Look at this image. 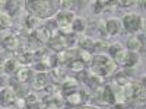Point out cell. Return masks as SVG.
Returning a JSON list of instances; mask_svg holds the SVG:
<instances>
[{
    "instance_id": "obj_8",
    "label": "cell",
    "mask_w": 146,
    "mask_h": 109,
    "mask_svg": "<svg viewBox=\"0 0 146 109\" xmlns=\"http://www.w3.org/2000/svg\"><path fill=\"white\" fill-rule=\"evenodd\" d=\"M47 44H48V47H50V50L56 51V53L64 51V48L67 47L64 36H62V35H60V36H54V38H50V41H48Z\"/></svg>"
},
{
    "instance_id": "obj_22",
    "label": "cell",
    "mask_w": 146,
    "mask_h": 109,
    "mask_svg": "<svg viewBox=\"0 0 146 109\" xmlns=\"http://www.w3.org/2000/svg\"><path fill=\"white\" fill-rule=\"evenodd\" d=\"M10 16L7 13H0V32L6 31L10 26Z\"/></svg>"
},
{
    "instance_id": "obj_19",
    "label": "cell",
    "mask_w": 146,
    "mask_h": 109,
    "mask_svg": "<svg viewBox=\"0 0 146 109\" xmlns=\"http://www.w3.org/2000/svg\"><path fill=\"white\" fill-rule=\"evenodd\" d=\"M94 44H95V41L92 39V38H89V36H83V38H80L79 41H78V45H79V48H82L83 51H91V50H94Z\"/></svg>"
},
{
    "instance_id": "obj_7",
    "label": "cell",
    "mask_w": 146,
    "mask_h": 109,
    "mask_svg": "<svg viewBox=\"0 0 146 109\" xmlns=\"http://www.w3.org/2000/svg\"><path fill=\"white\" fill-rule=\"evenodd\" d=\"M83 96H85V93L80 92V90L69 92V93L66 95V102H67V105H70V106H79V105H82V102L85 100Z\"/></svg>"
},
{
    "instance_id": "obj_24",
    "label": "cell",
    "mask_w": 146,
    "mask_h": 109,
    "mask_svg": "<svg viewBox=\"0 0 146 109\" xmlns=\"http://www.w3.org/2000/svg\"><path fill=\"white\" fill-rule=\"evenodd\" d=\"M108 42L105 39H101V41H96L94 44V50L95 51H108Z\"/></svg>"
},
{
    "instance_id": "obj_17",
    "label": "cell",
    "mask_w": 146,
    "mask_h": 109,
    "mask_svg": "<svg viewBox=\"0 0 146 109\" xmlns=\"http://www.w3.org/2000/svg\"><path fill=\"white\" fill-rule=\"evenodd\" d=\"M110 60H111V58L107 57V55H104V54H96V55H94V57H92V68H100V67L105 66Z\"/></svg>"
},
{
    "instance_id": "obj_11",
    "label": "cell",
    "mask_w": 146,
    "mask_h": 109,
    "mask_svg": "<svg viewBox=\"0 0 146 109\" xmlns=\"http://www.w3.org/2000/svg\"><path fill=\"white\" fill-rule=\"evenodd\" d=\"M6 12L9 16H16L19 12L23 9V2H18V0H10V2H6Z\"/></svg>"
},
{
    "instance_id": "obj_4",
    "label": "cell",
    "mask_w": 146,
    "mask_h": 109,
    "mask_svg": "<svg viewBox=\"0 0 146 109\" xmlns=\"http://www.w3.org/2000/svg\"><path fill=\"white\" fill-rule=\"evenodd\" d=\"M16 100V92L12 87H3L0 90V105L2 106H10Z\"/></svg>"
},
{
    "instance_id": "obj_9",
    "label": "cell",
    "mask_w": 146,
    "mask_h": 109,
    "mask_svg": "<svg viewBox=\"0 0 146 109\" xmlns=\"http://www.w3.org/2000/svg\"><path fill=\"white\" fill-rule=\"evenodd\" d=\"M120 31H121V22L117 18L108 19L105 22V32H107V35L114 36V35H118Z\"/></svg>"
},
{
    "instance_id": "obj_26",
    "label": "cell",
    "mask_w": 146,
    "mask_h": 109,
    "mask_svg": "<svg viewBox=\"0 0 146 109\" xmlns=\"http://www.w3.org/2000/svg\"><path fill=\"white\" fill-rule=\"evenodd\" d=\"M83 67H85V64L82 61H79V60H76V61L69 64V68L73 70V71H83Z\"/></svg>"
},
{
    "instance_id": "obj_33",
    "label": "cell",
    "mask_w": 146,
    "mask_h": 109,
    "mask_svg": "<svg viewBox=\"0 0 146 109\" xmlns=\"http://www.w3.org/2000/svg\"><path fill=\"white\" fill-rule=\"evenodd\" d=\"M3 60H5V58H3V54H2V53H0V64H2V63H3Z\"/></svg>"
},
{
    "instance_id": "obj_30",
    "label": "cell",
    "mask_w": 146,
    "mask_h": 109,
    "mask_svg": "<svg viewBox=\"0 0 146 109\" xmlns=\"http://www.w3.org/2000/svg\"><path fill=\"white\" fill-rule=\"evenodd\" d=\"M120 6H126V7H129V6H133V5H135L136 2H129V0H127V2H117Z\"/></svg>"
},
{
    "instance_id": "obj_27",
    "label": "cell",
    "mask_w": 146,
    "mask_h": 109,
    "mask_svg": "<svg viewBox=\"0 0 146 109\" xmlns=\"http://www.w3.org/2000/svg\"><path fill=\"white\" fill-rule=\"evenodd\" d=\"M120 50H123V47H121L118 42H115V44H113V45H110V47H108L110 55H113V57H114V55H115V54H117Z\"/></svg>"
},
{
    "instance_id": "obj_15",
    "label": "cell",
    "mask_w": 146,
    "mask_h": 109,
    "mask_svg": "<svg viewBox=\"0 0 146 109\" xmlns=\"http://www.w3.org/2000/svg\"><path fill=\"white\" fill-rule=\"evenodd\" d=\"M140 61V58H139V54L137 53H133V51H129L127 53V57L124 60V63L123 66L127 67V68H133V67H136Z\"/></svg>"
},
{
    "instance_id": "obj_10",
    "label": "cell",
    "mask_w": 146,
    "mask_h": 109,
    "mask_svg": "<svg viewBox=\"0 0 146 109\" xmlns=\"http://www.w3.org/2000/svg\"><path fill=\"white\" fill-rule=\"evenodd\" d=\"M83 81H85V84H86L88 87H91V89L95 90V89L101 87V84H102V77L94 74V73H89V74H85Z\"/></svg>"
},
{
    "instance_id": "obj_28",
    "label": "cell",
    "mask_w": 146,
    "mask_h": 109,
    "mask_svg": "<svg viewBox=\"0 0 146 109\" xmlns=\"http://www.w3.org/2000/svg\"><path fill=\"white\" fill-rule=\"evenodd\" d=\"M25 103L27 105H32V103H38V96L35 93H29L27 98H25Z\"/></svg>"
},
{
    "instance_id": "obj_6",
    "label": "cell",
    "mask_w": 146,
    "mask_h": 109,
    "mask_svg": "<svg viewBox=\"0 0 146 109\" xmlns=\"http://www.w3.org/2000/svg\"><path fill=\"white\" fill-rule=\"evenodd\" d=\"M127 48L133 53H137L139 50H142V53H143V50H145V35L140 33V35L130 36L129 41H127Z\"/></svg>"
},
{
    "instance_id": "obj_14",
    "label": "cell",
    "mask_w": 146,
    "mask_h": 109,
    "mask_svg": "<svg viewBox=\"0 0 146 109\" xmlns=\"http://www.w3.org/2000/svg\"><path fill=\"white\" fill-rule=\"evenodd\" d=\"M34 79V74L29 68H21L16 71V80L19 83H28V81H32Z\"/></svg>"
},
{
    "instance_id": "obj_31",
    "label": "cell",
    "mask_w": 146,
    "mask_h": 109,
    "mask_svg": "<svg viewBox=\"0 0 146 109\" xmlns=\"http://www.w3.org/2000/svg\"><path fill=\"white\" fill-rule=\"evenodd\" d=\"M28 109H42V106L40 103H32V105H27Z\"/></svg>"
},
{
    "instance_id": "obj_3",
    "label": "cell",
    "mask_w": 146,
    "mask_h": 109,
    "mask_svg": "<svg viewBox=\"0 0 146 109\" xmlns=\"http://www.w3.org/2000/svg\"><path fill=\"white\" fill-rule=\"evenodd\" d=\"M0 44L9 51H16L19 47V39L10 32L3 31V32H0Z\"/></svg>"
},
{
    "instance_id": "obj_2",
    "label": "cell",
    "mask_w": 146,
    "mask_h": 109,
    "mask_svg": "<svg viewBox=\"0 0 146 109\" xmlns=\"http://www.w3.org/2000/svg\"><path fill=\"white\" fill-rule=\"evenodd\" d=\"M123 25H124V28H126L127 32L137 33L145 26V22H143V18L139 16L137 13H127L123 18Z\"/></svg>"
},
{
    "instance_id": "obj_1",
    "label": "cell",
    "mask_w": 146,
    "mask_h": 109,
    "mask_svg": "<svg viewBox=\"0 0 146 109\" xmlns=\"http://www.w3.org/2000/svg\"><path fill=\"white\" fill-rule=\"evenodd\" d=\"M27 9L31 12V15H34L35 18L42 19V18H50L51 15H54L56 7L58 6V2H44V0H35V2H28L25 3Z\"/></svg>"
},
{
    "instance_id": "obj_23",
    "label": "cell",
    "mask_w": 146,
    "mask_h": 109,
    "mask_svg": "<svg viewBox=\"0 0 146 109\" xmlns=\"http://www.w3.org/2000/svg\"><path fill=\"white\" fill-rule=\"evenodd\" d=\"M32 58H34L32 53L23 51V53H21V55H19V63H22V64H29V63H32Z\"/></svg>"
},
{
    "instance_id": "obj_12",
    "label": "cell",
    "mask_w": 146,
    "mask_h": 109,
    "mask_svg": "<svg viewBox=\"0 0 146 109\" xmlns=\"http://www.w3.org/2000/svg\"><path fill=\"white\" fill-rule=\"evenodd\" d=\"M50 38H51V33L48 32L44 26H40V28H36V29L34 31V39H35L36 42L45 44V42L50 41Z\"/></svg>"
},
{
    "instance_id": "obj_5",
    "label": "cell",
    "mask_w": 146,
    "mask_h": 109,
    "mask_svg": "<svg viewBox=\"0 0 146 109\" xmlns=\"http://www.w3.org/2000/svg\"><path fill=\"white\" fill-rule=\"evenodd\" d=\"M73 19H75V13H73L72 10H62V12H58V13L56 15V23H57V26H70L72 25V22Z\"/></svg>"
},
{
    "instance_id": "obj_13",
    "label": "cell",
    "mask_w": 146,
    "mask_h": 109,
    "mask_svg": "<svg viewBox=\"0 0 146 109\" xmlns=\"http://www.w3.org/2000/svg\"><path fill=\"white\" fill-rule=\"evenodd\" d=\"M32 81H34V87L35 89H45L47 87V83H48V77H47L45 73L40 71L38 74L34 76Z\"/></svg>"
},
{
    "instance_id": "obj_25",
    "label": "cell",
    "mask_w": 146,
    "mask_h": 109,
    "mask_svg": "<svg viewBox=\"0 0 146 109\" xmlns=\"http://www.w3.org/2000/svg\"><path fill=\"white\" fill-rule=\"evenodd\" d=\"M79 61H82L83 64L85 63H91L92 61L91 53H88V51H79Z\"/></svg>"
},
{
    "instance_id": "obj_20",
    "label": "cell",
    "mask_w": 146,
    "mask_h": 109,
    "mask_svg": "<svg viewBox=\"0 0 146 109\" xmlns=\"http://www.w3.org/2000/svg\"><path fill=\"white\" fill-rule=\"evenodd\" d=\"M19 68V63L16 61V60H7V61H5V73H6V76L9 74H13V73H16Z\"/></svg>"
},
{
    "instance_id": "obj_29",
    "label": "cell",
    "mask_w": 146,
    "mask_h": 109,
    "mask_svg": "<svg viewBox=\"0 0 146 109\" xmlns=\"http://www.w3.org/2000/svg\"><path fill=\"white\" fill-rule=\"evenodd\" d=\"M9 76H6V74H3V76H0V87H6V86H9Z\"/></svg>"
},
{
    "instance_id": "obj_16",
    "label": "cell",
    "mask_w": 146,
    "mask_h": 109,
    "mask_svg": "<svg viewBox=\"0 0 146 109\" xmlns=\"http://www.w3.org/2000/svg\"><path fill=\"white\" fill-rule=\"evenodd\" d=\"M51 79H53V80H54L57 84L63 83V81L67 79V74H66L64 68H62V67H56V68H51Z\"/></svg>"
},
{
    "instance_id": "obj_34",
    "label": "cell",
    "mask_w": 146,
    "mask_h": 109,
    "mask_svg": "<svg viewBox=\"0 0 146 109\" xmlns=\"http://www.w3.org/2000/svg\"><path fill=\"white\" fill-rule=\"evenodd\" d=\"M142 109H143V108H142Z\"/></svg>"
},
{
    "instance_id": "obj_21",
    "label": "cell",
    "mask_w": 146,
    "mask_h": 109,
    "mask_svg": "<svg viewBox=\"0 0 146 109\" xmlns=\"http://www.w3.org/2000/svg\"><path fill=\"white\" fill-rule=\"evenodd\" d=\"M40 19L38 18H35L34 15H28L27 18H25V26L27 28H31V29H36L38 28V25H40Z\"/></svg>"
},
{
    "instance_id": "obj_32",
    "label": "cell",
    "mask_w": 146,
    "mask_h": 109,
    "mask_svg": "<svg viewBox=\"0 0 146 109\" xmlns=\"http://www.w3.org/2000/svg\"><path fill=\"white\" fill-rule=\"evenodd\" d=\"M76 109H96L94 106H80V108H76Z\"/></svg>"
},
{
    "instance_id": "obj_18",
    "label": "cell",
    "mask_w": 146,
    "mask_h": 109,
    "mask_svg": "<svg viewBox=\"0 0 146 109\" xmlns=\"http://www.w3.org/2000/svg\"><path fill=\"white\" fill-rule=\"evenodd\" d=\"M70 26H72V31L73 32L82 33V32H85V29H86V22H85L83 18H75Z\"/></svg>"
}]
</instances>
